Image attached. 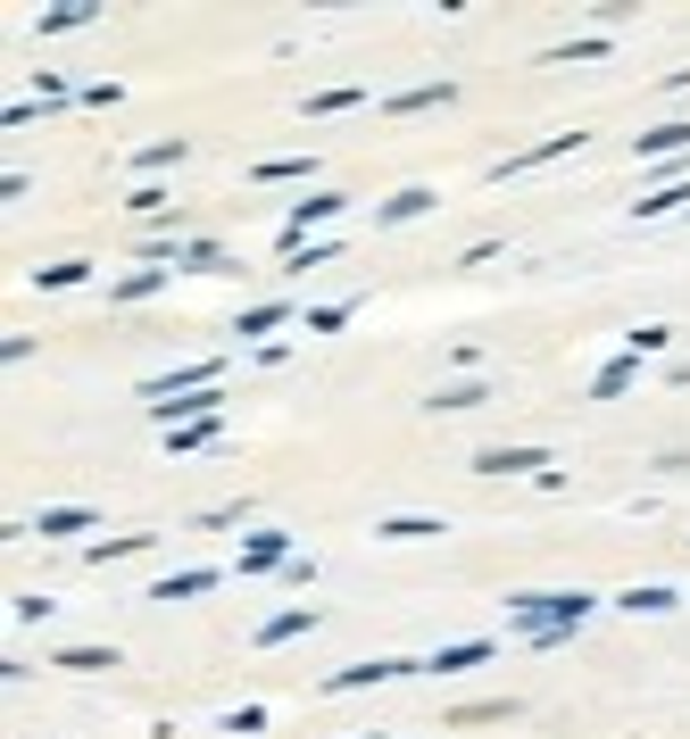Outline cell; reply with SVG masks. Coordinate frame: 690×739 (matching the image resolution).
<instances>
[{
  "label": "cell",
  "mask_w": 690,
  "mask_h": 739,
  "mask_svg": "<svg viewBox=\"0 0 690 739\" xmlns=\"http://www.w3.org/2000/svg\"><path fill=\"white\" fill-rule=\"evenodd\" d=\"M134 549H150V531H125V540H100V549H92V565H117V556H134Z\"/></svg>",
  "instance_id": "27"
},
{
  "label": "cell",
  "mask_w": 690,
  "mask_h": 739,
  "mask_svg": "<svg viewBox=\"0 0 690 739\" xmlns=\"http://www.w3.org/2000/svg\"><path fill=\"white\" fill-rule=\"evenodd\" d=\"M375 216H382V225H416V216H432V191H425V184H407V191H391Z\"/></svg>",
  "instance_id": "10"
},
{
  "label": "cell",
  "mask_w": 690,
  "mask_h": 739,
  "mask_svg": "<svg viewBox=\"0 0 690 739\" xmlns=\"http://www.w3.org/2000/svg\"><path fill=\"white\" fill-rule=\"evenodd\" d=\"M432 531H441V515H382L375 540H432Z\"/></svg>",
  "instance_id": "12"
},
{
  "label": "cell",
  "mask_w": 690,
  "mask_h": 739,
  "mask_svg": "<svg viewBox=\"0 0 690 739\" xmlns=\"http://www.w3.org/2000/svg\"><path fill=\"white\" fill-rule=\"evenodd\" d=\"M582 141H591V134H557V141H532V150H516V159H500L491 175H500V184H507V175H532V166L566 159V150H582Z\"/></svg>",
  "instance_id": "4"
},
{
  "label": "cell",
  "mask_w": 690,
  "mask_h": 739,
  "mask_svg": "<svg viewBox=\"0 0 690 739\" xmlns=\"http://www.w3.org/2000/svg\"><path fill=\"white\" fill-rule=\"evenodd\" d=\"M67 25H92V0H67V9H42V34H67Z\"/></svg>",
  "instance_id": "24"
},
{
  "label": "cell",
  "mask_w": 690,
  "mask_h": 739,
  "mask_svg": "<svg viewBox=\"0 0 690 739\" xmlns=\"http://www.w3.org/2000/svg\"><path fill=\"white\" fill-rule=\"evenodd\" d=\"M184 266H216V275H225V250H216V241H184Z\"/></svg>",
  "instance_id": "30"
},
{
  "label": "cell",
  "mask_w": 690,
  "mask_h": 739,
  "mask_svg": "<svg viewBox=\"0 0 690 739\" xmlns=\"http://www.w3.org/2000/svg\"><path fill=\"white\" fill-rule=\"evenodd\" d=\"M357 100H366L357 84H334V92H309L300 109H309V116H334V109H357Z\"/></svg>",
  "instance_id": "18"
},
{
  "label": "cell",
  "mask_w": 690,
  "mask_h": 739,
  "mask_svg": "<svg viewBox=\"0 0 690 739\" xmlns=\"http://www.w3.org/2000/svg\"><path fill=\"white\" fill-rule=\"evenodd\" d=\"M175 159H191V141H142V150H134L142 175H150V166H175Z\"/></svg>",
  "instance_id": "21"
},
{
  "label": "cell",
  "mask_w": 690,
  "mask_h": 739,
  "mask_svg": "<svg viewBox=\"0 0 690 739\" xmlns=\"http://www.w3.org/2000/svg\"><path fill=\"white\" fill-rule=\"evenodd\" d=\"M84 275H92L84 258H50V266H34V283H42V291H75Z\"/></svg>",
  "instance_id": "14"
},
{
  "label": "cell",
  "mask_w": 690,
  "mask_h": 739,
  "mask_svg": "<svg viewBox=\"0 0 690 739\" xmlns=\"http://www.w3.org/2000/svg\"><path fill=\"white\" fill-rule=\"evenodd\" d=\"M507 715H516L507 698H491V706H457V723H507Z\"/></svg>",
  "instance_id": "31"
},
{
  "label": "cell",
  "mask_w": 690,
  "mask_h": 739,
  "mask_svg": "<svg viewBox=\"0 0 690 739\" xmlns=\"http://www.w3.org/2000/svg\"><path fill=\"white\" fill-rule=\"evenodd\" d=\"M34 531H50V540H67V531H92V508H50V515H34Z\"/></svg>",
  "instance_id": "15"
},
{
  "label": "cell",
  "mask_w": 690,
  "mask_h": 739,
  "mask_svg": "<svg viewBox=\"0 0 690 739\" xmlns=\"http://www.w3.org/2000/svg\"><path fill=\"white\" fill-rule=\"evenodd\" d=\"M549 59H607V34H591V42H557Z\"/></svg>",
  "instance_id": "29"
},
{
  "label": "cell",
  "mask_w": 690,
  "mask_h": 739,
  "mask_svg": "<svg viewBox=\"0 0 690 739\" xmlns=\"http://www.w3.org/2000/svg\"><path fill=\"white\" fill-rule=\"evenodd\" d=\"M666 209H690V184H666V191H649V200H641L632 216H666Z\"/></svg>",
  "instance_id": "26"
},
{
  "label": "cell",
  "mask_w": 690,
  "mask_h": 739,
  "mask_svg": "<svg viewBox=\"0 0 690 739\" xmlns=\"http://www.w3.org/2000/svg\"><path fill=\"white\" fill-rule=\"evenodd\" d=\"M117 665V648H67V656H59V673H109Z\"/></svg>",
  "instance_id": "19"
},
{
  "label": "cell",
  "mask_w": 690,
  "mask_h": 739,
  "mask_svg": "<svg viewBox=\"0 0 690 739\" xmlns=\"http://www.w3.org/2000/svg\"><path fill=\"white\" fill-rule=\"evenodd\" d=\"M284 556H291L284 531H250V540H241V574H266V565H284Z\"/></svg>",
  "instance_id": "8"
},
{
  "label": "cell",
  "mask_w": 690,
  "mask_h": 739,
  "mask_svg": "<svg viewBox=\"0 0 690 739\" xmlns=\"http://www.w3.org/2000/svg\"><path fill=\"white\" fill-rule=\"evenodd\" d=\"M225 399L216 391H175V399H150V424H167V433H184V424H209Z\"/></svg>",
  "instance_id": "2"
},
{
  "label": "cell",
  "mask_w": 690,
  "mask_h": 739,
  "mask_svg": "<svg viewBox=\"0 0 690 739\" xmlns=\"http://www.w3.org/2000/svg\"><path fill=\"white\" fill-rule=\"evenodd\" d=\"M632 150H641V159H682V150H690V116H674V125H649Z\"/></svg>",
  "instance_id": "6"
},
{
  "label": "cell",
  "mask_w": 690,
  "mask_h": 739,
  "mask_svg": "<svg viewBox=\"0 0 690 739\" xmlns=\"http://www.w3.org/2000/svg\"><path fill=\"white\" fill-rule=\"evenodd\" d=\"M200 590H216L209 565H191V574H167V581H150V606H167V599H200Z\"/></svg>",
  "instance_id": "9"
},
{
  "label": "cell",
  "mask_w": 690,
  "mask_h": 739,
  "mask_svg": "<svg viewBox=\"0 0 690 739\" xmlns=\"http://www.w3.org/2000/svg\"><path fill=\"white\" fill-rule=\"evenodd\" d=\"M624 615H666V606H682V599H674V590H624Z\"/></svg>",
  "instance_id": "20"
},
{
  "label": "cell",
  "mask_w": 690,
  "mask_h": 739,
  "mask_svg": "<svg viewBox=\"0 0 690 739\" xmlns=\"http://www.w3.org/2000/svg\"><path fill=\"white\" fill-rule=\"evenodd\" d=\"M591 391H599V399H624V391H632V358H616V366H599V383H591Z\"/></svg>",
  "instance_id": "25"
},
{
  "label": "cell",
  "mask_w": 690,
  "mask_h": 739,
  "mask_svg": "<svg viewBox=\"0 0 690 739\" xmlns=\"http://www.w3.org/2000/svg\"><path fill=\"white\" fill-rule=\"evenodd\" d=\"M159 283H167V275H125V283H117V300L134 308V300H150V291H159Z\"/></svg>",
  "instance_id": "32"
},
{
  "label": "cell",
  "mask_w": 690,
  "mask_h": 739,
  "mask_svg": "<svg viewBox=\"0 0 690 739\" xmlns=\"http://www.w3.org/2000/svg\"><path fill=\"white\" fill-rule=\"evenodd\" d=\"M507 606H516V631L532 648H557V640H574V631L591 624L599 599L591 590H524V599H507Z\"/></svg>",
  "instance_id": "1"
},
{
  "label": "cell",
  "mask_w": 690,
  "mask_h": 739,
  "mask_svg": "<svg viewBox=\"0 0 690 739\" xmlns=\"http://www.w3.org/2000/svg\"><path fill=\"white\" fill-rule=\"evenodd\" d=\"M482 656H491V640H466V648H441L425 673H466V665H482Z\"/></svg>",
  "instance_id": "17"
},
{
  "label": "cell",
  "mask_w": 690,
  "mask_h": 739,
  "mask_svg": "<svg viewBox=\"0 0 690 739\" xmlns=\"http://www.w3.org/2000/svg\"><path fill=\"white\" fill-rule=\"evenodd\" d=\"M291 175H309V159H259V184H291Z\"/></svg>",
  "instance_id": "28"
},
{
  "label": "cell",
  "mask_w": 690,
  "mask_h": 739,
  "mask_svg": "<svg viewBox=\"0 0 690 739\" xmlns=\"http://www.w3.org/2000/svg\"><path fill=\"white\" fill-rule=\"evenodd\" d=\"M334 216H341V191H309V200H300V209L284 216V250H291V241H300V233L334 225Z\"/></svg>",
  "instance_id": "5"
},
{
  "label": "cell",
  "mask_w": 690,
  "mask_h": 739,
  "mask_svg": "<svg viewBox=\"0 0 690 739\" xmlns=\"http://www.w3.org/2000/svg\"><path fill=\"white\" fill-rule=\"evenodd\" d=\"M475 474H549V458L541 449H482Z\"/></svg>",
  "instance_id": "7"
},
{
  "label": "cell",
  "mask_w": 690,
  "mask_h": 739,
  "mask_svg": "<svg viewBox=\"0 0 690 739\" xmlns=\"http://www.w3.org/2000/svg\"><path fill=\"white\" fill-rule=\"evenodd\" d=\"M457 408H482V383H457V391H432L425 416H457Z\"/></svg>",
  "instance_id": "16"
},
{
  "label": "cell",
  "mask_w": 690,
  "mask_h": 739,
  "mask_svg": "<svg viewBox=\"0 0 690 739\" xmlns=\"http://www.w3.org/2000/svg\"><path fill=\"white\" fill-rule=\"evenodd\" d=\"M457 100V84H416V92H391V116H416V109H441Z\"/></svg>",
  "instance_id": "13"
},
{
  "label": "cell",
  "mask_w": 690,
  "mask_h": 739,
  "mask_svg": "<svg viewBox=\"0 0 690 739\" xmlns=\"http://www.w3.org/2000/svg\"><path fill=\"white\" fill-rule=\"evenodd\" d=\"M400 673H425V665H407V656H366V665L325 673V690H375V681H400Z\"/></svg>",
  "instance_id": "3"
},
{
  "label": "cell",
  "mask_w": 690,
  "mask_h": 739,
  "mask_svg": "<svg viewBox=\"0 0 690 739\" xmlns=\"http://www.w3.org/2000/svg\"><path fill=\"white\" fill-rule=\"evenodd\" d=\"M284 316H291L284 300H266V308H241V316H234V333H275Z\"/></svg>",
  "instance_id": "22"
},
{
  "label": "cell",
  "mask_w": 690,
  "mask_h": 739,
  "mask_svg": "<svg viewBox=\"0 0 690 739\" xmlns=\"http://www.w3.org/2000/svg\"><path fill=\"white\" fill-rule=\"evenodd\" d=\"M666 341H674L666 324H641V333H624V358H657V349H666Z\"/></svg>",
  "instance_id": "23"
},
{
  "label": "cell",
  "mask_w": 690,
  "mask_h": 739,
  "mask_svg": "<svg viewBox=\"0 0 690 739\" xmlns=\"http://www.w3.org/2000/svg\"><path fill=\"white\" fill-rule=\"evenodd\" d=\"M309 624H316V606H284V615H266V624H259V648H284V640H300Z\"/></svg>",
  "instance_id": "11"
}]
</instances>
